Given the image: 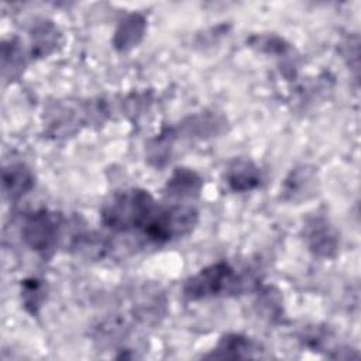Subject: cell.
<instances>
[{"label":"cell","instance_id":"1","mask_svg":"<svg viewBox=\"0 0 361 361\" xmlns=\"http://www.w3.org/2000/svg\"><path fill=\"white\" fill-rule=\"evenodd\" d=\"M152 195L142 188L114 192L100 209L102 223L117 233L142 228L155 210Z\"/></svg>","mask_w":361,"mask_h":361},{"label":"cell","instance_id":"2","mask_svg":"<svg viewBox=\"0 0 361 361\" xmlns=\"http://www.w3.org/2000/svg\"><path fill=\"white\" fill-rule=\"evenodd\" d=\"M254 283L251 276L238 275L228 262L219 261L189 276L182 286V293L188 300H202L227 293H241Z\"/></svg>","mask_w":361,"mask_h":361},{"label":"cell","instance_id":"3","mask_svg":"<svg viewBox=\"0 0 361 361\" xmlns=\"http://www.w3.org/2000/svg\"><path fill=\"white\" fill-rule=\"evenodd\" d=\"M197 221L199 212L196 207L185 203H173L155 207L142 230L148 240L162 244L190 234Z\"/></svg>","mask_w":361,"mask_h":361},{"label":"cell","instance_id":"4","mask_svg":"<svg viewBox=\"0 0 361 361\" xmlns=\"http://www.w3.org/2000/svg\"><path fill=\"white\" fill-rule=\"evenodd\" d=\"M59 231V217L47 209H41L25 217L21 227V237L32 251L47 257L55 250Z\"/></svg>","mask_w":361,"mask_h":361},{"label":"cell","instance_id":"5","mask_svg":"<svg viewBox=\"0 0 361 361\" xmlns=\"http://www.w3.org/2000/svg\"><path fill=\"white\" fill-rule=\"evenodd\" d=\"M305 243L317 257L333 258L337 254L340 238L334 226L323 216L307 219L303 227Z\"/></svg>","mask_w":361,"mask_h":361},{"label":"cell","instance_id":"6","mask_svg":"<svg viewBox=\"0 0 361 361\" xmlns=\"http://www.w3.org/2000/svg\"><path fill=\"white\" fill-rule=\"evenodd\" d=\"M224 182L235 193H245L257 189L262 182L259 168L250 159L235 158L224 171Z\"/></svg>","mask_w":361,"mask_h":361},{"label":"cell","instance_id":"7","mask_svg":"<svg viewBox=\"0 0 361 361\" xmlns=\"http://www.w3.org/2000/svg\"><path fill=\"white\" fill-rule=\"evenodd\" d=\"M35 186L32 171L23 162H14L3 169V192L10 200H17Z\"/></svg>","mask_w":361,"mask_h":361},{"label":"cell","instance_id":"8","mask_svg":"<svg viewBox=\"0 0 361 361\" xmlns=\"http://www.w3.org/2000/svg\"><path fill=\"white\" fill-rule=\"evenodd\" d=\"M316 172L313 168L307 165L298 166L292 169V172L286 176L282 195L286 200H302L314 193L316 188Z\"/></svg>","mask_w":361,"mask_h":361},{"label":"cell","instance_id":"9","mask_svg":"<svg viewBox=\"0 0 361 361\" xmlns=\"http://www.w3.org/2000/svg\"><path fill=\"white\" fill-rule=\"evenodd\" d=\"M202 178L189 168H176L166 182L165 190L171 197L193 199L200 195Z\"/></svg>","mask_w":361,"mask_h":361},{"label":"cell","instance_id":"10","mask_svg":"<svg viewBox=\"0 0 361 361\" xmlns=\"http://www.w3.org/2000/svg\"><path fill=\"white\" fill-rule=\"evenodd\" d=\"M259 350L258 344L243 334H226L220 338L213 353L207 357L214 358H251L255 357V351Z\"/></svg>","mask_w":361,"mask_h":361},{"label":"cell","instance_id":"11","mask_svg":"<svg viewBox=\"0 0 361 361\" xmlns=\"http://www.w3.org/2000/svg\"><path fill=\"white\" fill-rule=\"evenodd\" d=\"M144 32L145 18L137 13L130 14L117 27L113 37V45L118 51H128L140 44Z\"/></svg>","mask_w":361,"mask_h":361},{"label":"cell","instance_id":"12","mask_svg":"<svg viewBox=\"0 0 361 361\" xmlns=\"http://www.w3.org/2000/svg\"><path fill=\"white\" fill-rule=\"evenodd\" d=\"M56 44H58L56 28L49 23L41 24L39 27L35 28L32 34V55L45 56L54 51Z\"/></svg>","mask_w":361,"mask_h":361},{"label":"cell","instance_id":"13","mask_svg":"<svg viewBox=\"0 0 361 361\" xmlns=\"http://www.w3.org/2000/svg\"><path fill=\"white\" fill-rule=\"evenodd\" d=\"M42 293H44V289H42V283L39 281L31 278V279H25L23 282L21 296H23L25 307L31 313H35L37 307L39 306L41 299H42Z\"/></svg>","mask_w":361,"mask_h":361}]
</instances>
